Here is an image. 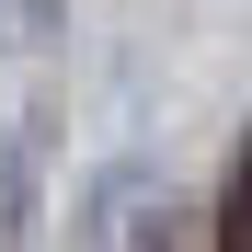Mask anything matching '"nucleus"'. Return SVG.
I'll list each match as a JSON object with an SVG mask.
<instances>
[{
	"mask_svg": "<svg viewBox=\"0 0 252 252\" xmlns=\"http://www.w3.org/2000/svg\"><path fill=\"white\" fill-rule=\"evenodd\" d=\"M69 0H0V34H34V23H58Z\"/></svg>",
	"mask_w": 252,
	"mask_h": 252,
	"instance_id": "nucleus-2",
	"label": "nucleus"
},
{
	"mask_svg": "<svg viewBox=\"0 0 252 252\" xmlns=\"http://www.w3.org/2000/svg\"><path fill=\"white\" fill-rule=\"evenodd\" d=\"M218 252H252V160H241V184H229V218H218Z\"/></svg>",
	"mask_w": 252,
	"mask_h": 252,
	"instance_id": "nucleus-1",
	"label": "nucleus"
}]
</instances>
